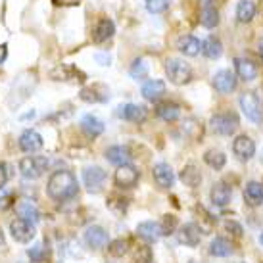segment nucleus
Masks as SVG:
<instances>
[{"instance_id":"obj_38","label":"nucleus","mask_w":263,"mask_h":263,"mask_svg":"<svg viewBox=\"0 0 263 263\" xmlns=\"http://www.w3.org/2000/svg\"><path fill=\"white\" fill-rule=\"evenodd\" d=\"M223 227H225L227 233L233 234L234 238H240L242 234H244V229H242L240 223H236V221H233V219H227L225 223H223Z\"/></svg>"},{"instance_id":"obj_2","label":"nucleus","mask_w":263,"mask_h":263,"mask_svg":"<svg viewBox=\"0 0 263 263\" xmlns=\"http://www.w3.org/2000/svg\"><path fill=\"white\" fill-rule=\"evenodd\" d=\"M165 73L173 85H186L192 79V67L181 58H169L165 62Z\"/></svg>"},{"instance_id":"obj_51","label":"nucleus","mask_w":263,"mask_h":263,"mask_svg":"<svg viewBox=\"0 0 263 263\" xmlns=\"http://www.w3.org/2000/svg\"><path fill=\"white\" fill-rule=\"evenodd\" d=\"M190 263H196V261H190Z\"/></svg>"},{"instance_id":"obj_39","label":"nucleus","mask_w":263,"mask_h":263,"mask_svg":"<svg viewBox=\"0 0 263 263\" xmlns=\"http://www.w3.org/2000/svg\"><path fill=\"white\" fill-rule=\"evenodd\" d=\"M135 261L137 263H152V250L148 246H139L137 254H135Z\"/></svg>"},{"instance_id":"obj_49","label":"nucleus","mask_w":263,"mask_h":263,"mask_svg":"<svg viewBox=\"0 0 263 263\" xmlns=\"http://www.w3.org/2000/svg\"><path fill=\"white\" fill-rule=\"evenodd\" d=\"M259 242H261V244H263V233L259 234Z\"/></svg>"},{"instance_id":"obj_10","label":"nucleus","mask_w":263,"mask_h":263,"mask_svg":"<svg viewBox=\"0 0 263 263\" xmlns=\"http://www.w3.org/2000/svg\"><path fill=\"white\" fill-rule=\"evenodd\" d=\"M177 236H179V242H181V244L194 248V246H198L200 240H202V229H200V225H196V223H184V225L179 229Z\"/></svg>"},{"instance_id":"obj_43","label":"nucleus","mask_w":263,"mask_h":263,"mask_svg":"<svg viewBox=\"0 0 263 263\" xmlns=\"http://www.w3.org/2000/svg\"><path fill=\"white\" fill-rule=\"evenodd\" d=\"M8 181V171H6V165L4 163H0V189L6 184Z\"/></svg>"},{"instance_id":"obj_30","label":"nucleus","mask_w":263,"mask_h":263,"mask_svg":"<svg viewBox=\"0 0 263 263\" xmlns=\"http://www.w3.org/2000/svg\"><path fill=\"white\" fill-rule=\"evenodd\" d=\"M244 198L248 200L250 205H259L263 202V184L257 181L248 183L244 189Z\"/></svg>"},{"instance_id":"obj_21","label":"nucleus","mask_w":263,"mask_h":263,"mask_svg":"<svg viewBox=\"0 0 263 263\" xmlns=\"http://www.w3.org/2000/svg\"><path fill=\"white\" fill-rule=\"evenodd\" d=\"M165 95V83L160 79H152L142 85V96L148 102H158L161 96Z\"/></svg>"},{"instance_id":"obj_7","label":"nucleus","mask_w":263,"mask_h":263,"mask_svg":"<svg viewBox=\"0 0 263 263\" xmlns=\"http://www.w3.org/2000/svg\"><path fill=\"white\" fill-rule=\"evenodd\" d=\"M139 171L135 165L131 163H125V165H119L116 171V175H114V181L119 189H133V186H137L139 183Z\"/></svg>"},{"instance_id":"obj_46","label":"nucleus","mask_w":263,"mask_h":263,"mask_svg":"<svg viewBox=\"0 0 263 263\" xmlns=\"http://www.w3.org/2000/svg\"><path fill=\"white\" fill-rule=\"evenodd\" d=\"M257 50H259V54H261V58H263V39L259 41V44H257Z\"/></svg>"},{"instance_id":"obj_13","label":"nucleus","mask_w":263,"mask_h":263,"mask_svg":"<svg viewBox=\"0 0 263 263\" xmlns=\"http://www.w3.org/2000/svg\"><path fill=\"white\" fill-rule=\"evenodd\" d=\"M152 175L160 189H171L175 183V173H173L169 163H156L152 169Z\"/></svg>"},{"instance_id":"obj_29","label":"nucleus","mask_w":263,"mask_h":263,"mask_svg":"<svg viewBox=\"0 0 263 263\" xmlns=\"http://www.w3.org/2000/svg\"><path fill=\"white\" fill-rule=\"evenodd\" d=\"M257 8L252 0H240L238 6H236V20L240 23H250L256 17Z\"/></svg>"},{"instance_id":"obj_42","label":"nucleus","mask_w":263,"mask_h":263,"mask_svg":"<svg viewBox=\"0 0 263 263\" xmlns=\"http://www.w3.org/2000/svg\"><path fill=\"white\" fill-rule=\"evenodd\" d=\"M54 6H79L81 0H52Z\"/></svg>"},{"instance_id":"obj_18","label":"nucleus","mask_w":263,"mask_h":263,"mask_svg":"<svg viewBox=\"0 0 263 263\" xmlns=\"http://www.w3.org/2000/svg\"><path fill=\"white\" fill-rule=\"evenodd\" d=\"M234 69H236V75L238 79H242L244 83H250V81L257 79V67L254 62H250L246 58H234Z\"/></svg>"},{"instance_id":"obj_50","label":"nucleus","mask_w":263,"mask_h":263,"mask_svg":"<svg viewBox=\"0 0 263 263\" xmlns=\"http://www.w3.org/2000/svg\"><path fill=\"white\" fill-rule=\"evenodd\" d=\"M259 12H261V15H263V2H261V6H259Z\"/></svg>"},{"instance_id":"obj_41","label":"nucleus","mask_w":263,"mask_h":263,"mask_svg":"<svg viewBox=\"0 0 263 263\" xmlns=\"http://www.w3.org/2000/svg\"><path fill=\"white\" fill-rule=\"evenodd\" d=\"M12 204H14L12 194H0V210H8Z\"/></svg>"},{"instance_id":"obj_19","label":"nucleus","mask_w":263,"mask_h":263,"mask_svg":"<svg viewBox=\"0 0 263 263\" xmlns=\"http://www.w3.org/2000/svg\"><path fill=\"white\" fill-rule=\"evenodd\" d=\"M137 234H139L144 242H156V240H160V236H163V234H161L160 223H156V221H142V223H139Z\"/></svg>"},{"instance_id":"obj_12","label":"nucleus","mask_w":263,"mask_h":263,"mask_svg":"<svg viewBox=\"0 0 263 263\" xmlns=\"http://www.w3.org/2000/svg\"><path fill=\"white\" fill-rule=\"evenodd\" d=\"M81 100H85V102H108L110 100V88L100 85V83H95V85H90V87H85L81 90Z\"/></svg>"},{"instance_id":"obj_3","label":"nucleus","mask_w":263,"mask_h":263,"mask_svg":"<svg viewBox=\"0 0 263 263\" xmlns=\"http://www.w3.org/2000/svg\"><path fill=\"white\" fill-rule=\"evenodd\" d=\"M238 116L233 114V111H223V114H215V116L210 119V127L215 135H223V137H229L233 135L236 129H238Z\"/></svg>"},{"instance_id":"obj_35","label":"nucleus","mask_w":263,"mask_h":263,"mask_svg":"<svg viewBox=\"0 0 263 263\" xmlns=\"http://www.w3.org/2000/svg\"><path fill=\"white\" fill-rule=\"evenodd\" d=\"M129 246H131V242L127 240V238H117V240L110 242L108 252H110L111 256H116V257H123L125 254L129 252Z\"/></svg>"},{"instance_id":"obj_34","label":"nucleus","mask_w":263,"mask_h":263,"mask_svg":"<svg viewBox=\"0 0 263 263\" xmlns=\"http://www.w3.org/2000/svg\"><path fill=\"white\" fill-rule=\"evenodd\" d=\"M148 64H146V60H142V58H137L135 62L131 64V69H129V75H131L133 79H137V81H142V79H146L148 77Z\"/></svg>"},{"instance_id":"obj_40","label":"nucleus","mask_w":263,"mask_h":263,"mask_svg":"<svg viewBox=\"0 0 263 263\" xmlns=\"http://www.w3.org/2000/svg\"><path fill=\"white\" fill-rule=\"evenodd\" d=\"M29 257H31V261H43L44 259V248H43V244H35L33 248H29Z\"/></svg>"},{"instance_id":"obj_45","label":"nucleus","mask_w":263,"mask_h":263,"mask_svg":"<svg viewBox=\"0 0 263 263\" xmlns=\"http://www.w3.org/2000/svg\"><path fill=\"white\" fill-rule=\"evenodd\" d=\"M6 58H8V44L4 43V44H0V66L6 62Z\"/></svg>"},{"instance_id":"obj_44","label":"nucleus","mask_w":263,"mask_h":263,"mask_svg":"<svg viewBox=\"0 0 263 263\" xmlns=\"http://www.w3.org/2000/svg\"><path fill=\"white\" fill-rule=\"evenodd\" d=\"M110 54H96V62H100V66H110Z\"/></svg>"},{"instance_id":"obj_23","label":"nucleus","mask_w":263,"mask_h":263,"mask_svg":"<svg viewBox=\"0 0 263 263\" xmlns=\"http://www.w3.org/2000/svg\"><path fill=\"white\" fill-rule=\"evenodd\" d=\"M177 48L184 56H198V52L202 50V43L194 35H183L177 39Z\"/></svg>"},{"instance_id":"obj_4","label":"nucleus","mask_w":263,"mask_h":263,"mask_svg":"<svg viewBox=\"0 0 263 263\" xmlns=\"http://www.w3.org/2000/svg\"><path fill=\"white\" fill-rule=\"evenodd\" d=\"M48 167V160L44 156H25L20 160V173L25 179H39Z\"/></svg>"},{"instance_id":"obj_20","label":"nucleus","mask_w":263,"mask_h":263,"mask_svg":"<svg viewBox=\"0 0 263 263\" xmlns=\"http://www.w3.org/2000/svg\"><path fill=\"white\" fill-rule=\"evenodd\" d=\"M210 198H212V202L215 205L225 208L231 202V198H233V190H231V186H227L225 183H215L212 186V190H210Z\"/></svg>"},{"instance_id":"obj_47","label":"nucleus","mask_w":263,"mask_h":263,"mask_svg":"<svg viewBox=\"0 0 263 263\" xmlns=\"http://www.w3.org/2000/svg\"><path fill=\"white\" fill-rule=\"evenodd\" d=\"M0 246H4V236H2V231H0Z\"/></svg>"},{"instance_id":"obj_16","label":"nucleus","mask_w":263,"mask_h":263,"mask_svg":"<svg viewBox=\"0 0 263 263\" xmlns=\"http://www.w3.org/2000/svg\"><path fill=\"white\" fill-rule=\"evenodd\" d=\"M114 33H116V23L108 20V17H102V20H98L96 25L92 27V41L96 44H102L106 43L108 39L114 37Z\"/></svg>"},{"instance_id":"obj_31","label":"nucleus","mask_w":263,"mask_h":263,"mask_svg":"<svg viewBox=\"0 0 263 263\" xmlns=\"http://www.w3.org/2000/svg\"><path fill=\"white\" fill-rule=\"evenodd\" d=\"M210 254L215 257H227L233 254V244L225 238H213L212 244H210Z\"/></svg>"},{"instance_id":"obj_25","label":"nucleus","mask_w":263,"mask_h":263,"mask_svg":"<svg viewBox=\"0 0 263 263\" xmlns=\"http://www.w3.org/2000/svg\"><path fill=\"white\" fill-rule=\"evenodd\" d=\"M15 212H17V215H20V219L27 221V223H31V225L39 223V219H41L39 210L31 204V202H27V200H23V202H20V204L15 205Z\"/></svg>"},{"instance_id":"obj_26","label":"nucleus","mask_w":263,"mask_h":263,"mask_svg":"<svg viewBox=\"0 0 263 263\" xmlns=\"http://www.w3.org/2000/svg\"><path fill=\"white\" fill-rule=\"evenodd\" d=\"M156 116L160 117V119H163V121L171 123V121L179 119V116H181V108H179L175 102H161L156 106Z\"/></svg>"},{"instance_id":"obj_14","label":"nucleus","mask_w":263,"mask_h":263,"mask_svg":"<svg viewBox=\"0 0 263 263\" xmlns=\"http://www.w3.org/2000/svg\"><path fill=\"white\" fill-rule=\"evenodd\" d=\"M17 144H20V148H22L25 154H35L43 148L44 142H43V137H41L37 131L27 129V131L22 133V137H20V140H17Z\"/></svg>"},{"instance_id":"obj_6","label":"nucleus","mask_w":263,"mask_h":263,"mask_svg":"<svg viewBox=\"0 0 263 263\" xmlns=\"http://www.w3.org/2000/svg\"><path fill=\"white\" fill-rule=\"evenodd\" d=\"M83 183L87 186L88 192H100L106 183V171L98 165H90V167L83 169Z\"/></svg>"},{"instance_id":"obj_11","label":"nucleus","mask_w":263,"mask_h":263,"mask_svg":"<svg viewBox=\"0 0 263 263\" xmlns=\"http://www.w3.org/2000/svg\"><path fill=\"white\" fill-rule=\"evenodd\" d=\"M233 152H234V156H238L242 161H248L256 156V142L250 139V137H246V135H240V137L234 139Z\"/></svg>"},{"instance_id":"obj_9","label":"nucleus","mask_w":263,"mask_h":263,"mask_svg":"<svg viewBox=\"0 0 263 263\" xmlns=\"http://www.w3.org/2000/svg\"><path fill=\"white\" fill-rule=\"evenodd\" d=\"M213 87L221 95H231L236 88V75L231 69H221L213 75Z\"/></svg>"},{"instance_id":"obj_28","label":"nucleus","mask_w":263,"mask_h":263,"mask_svg":"<svg viewBox=\"0 0 263 263\" xmlns=\"http://www.w3.org/2000/svg\"><path fill=\"white\" fill-rule=\"evenodd\" d=\"M202 54L210 60L221 58V54H223V44H221L219 39L215 37V35H210V37L205 39L204 43H202Z\"/></svg>"},{"instance_id":"obj_24","label":"nucleus","mask_w":263,"mask_h":263,"mask_svg":"<svg viewBox=\"0 0 263 263\" xmlns=\"http://www.w3.org/2000/svg\"><path fill=\"white\" fill-rule=\"evenodd\" d=\"M106 160L119 167V165L129 163V160H131V152H129V148L127 146H110L108 150H106Z\"/></svg>"},{"instance_id":"obj_48","label":"nucleus","mask_w":263,"mask_h":263,"mask_svg":"<svg viewBox=\"0 0 263 263\" xmlns=\"http://www.w3.org/2000/svg\"><path fill=\"white\" fill-rule=\"evenodd\" d=\"M200 2H204L205 6H210V2H212V0H200Z\"/></svg>"},{"instance_id":"obj_1","label":"nucleus","mask_w":263,"mask_h":263,"mask_svg":"<svg viewBox=\"0 0 263 263\" xmlns=\"http://www.w3.org/2000/svg\"><path fill=\"white\" fill-rule=\"evenodd\" d=\"M77 190H79V184H77V177L67 171V169H60V171H54L48 179V184H46V192L52 200L56 202H66V200H71V198L77 196Z\"/></svg>"},{"instance_id":"obj_27","label":"nucleus","mask_w":263,"mask_h":263,"mask_svg":"<svg viewBox=\"0 0 263 263\" xmlns=\"http://www.w3.org/2000/svg\"><path fill=\"white\" fill-rule=\"evenodd\" d=\"M181 181H183L184 186H189V189H196V186H200V183H202V173H200V169L196 167V165H184L183 171H181Z\"/></svg>"},{"instance_id":"obj_36","label":"nucleus","mask_w":263,"mask_h":263,"mask_svg":"<svg viewBox=\"0 0 263 263\" xmlns=\"http://www.w3.org/2000/svg\"><path fill=\"white\" fill-rule=\"evenodd\" d=\"M169 8V0H146V10L150 14H163Z\"/></svg>"},{"instance_id":"obj_37","label":"nucleus","mask_w":263,"mask_h":263,"mask_svg":"<svg viewBox=\"0 0 263 263\" xmlns=\"http://www.w3.org/2000/svg\"><path fill=\"white\" fill-rule=\"evenodd\" d=\"M160 227H161V234H173L177 229V217L175 215H163Z\"/></svg>"},{"instance_id":"obj_8","label":"nucleus","mask_w":263,"mask_h":263,"mask_svg":"<svg viewBox=\"0 0 263 263\" xmlns=\"http://www.w3.org/2000/svg\"><path fill=\"white\" fill-rule=\"evenodd\" d=\"M10 233H12V236H14L15 242H22V244H27V242H31L33 238H35V227L31 225V223H27V221L23 219H14L12 223H10Z\"/></svg>"},{"instance_id":"obj_5","label":"nucleus","mask_w":263,"mask_h":263,"mask_svg":"<svg viewBox=\"0 0 263 263\" xmlns=\"http://www.w3.org/2000/svg\"><path fill=\"white\" fill-rule=\"evenodd\" d=\"M240 110L242 114L248 117L250 121L254 123H261L263 121V110H261V102L254 92H244L240 95Z\"/></svg>"},{"instance_id":"obj_22","label":"nucleus","mask_w":263,"mask_h":263,"mask_svg":"<svg viewBox=\"0 0 263 263\" xmlns=\"http://www.w3.org/2000/svg\"><path fill=\"white\" fill-rule=\"evenodd\" d=\"M81 131L85 133L87 137H92V139H95V137H98V135L104 133V123L96 116L87 114V116L81 117Z\"/></svg>"},{"instance_id":"obj_17","label":"nucleus","mask_w":263,"mask_h":263,"mask_svg":"<svg viewBox=\"0 0 263 263\" xmlns=\"http://www.w3.org/2000/svg\"><path fill=\"white\" fill-rule=\"evenodd\" d=\"M117 110H119L117 116L131 123H142L146 119V108L139 106V104H125V106H119Z\"/></svg>"},{"instance_id":"obj_32","label":"nucleus","mask_w":263,"mask_h":263,"mask_svg":"<svg viewBox=\"0 0 263 263\" xmlns=\"http://www.w3.org/2000/svg\"><path fill=\"white\" fill-rule=\"evenodd\" d=\"M204 161L210 167L215 169V171H219V169L225 167L227 156L223 152H219V150H208V152L204 154Z\"/></svg>"},{"instance_id":"obj_15","label":"nucleus","mask_w":263,"mask_h":263,"mask_svg":"<svg viewBox=\"0 0 263 263\" xmlns=\"http://www.w3.org/2000/svg\"><path fill=\"white\" fill-rule=\"evenodd\" d=\"M83 238H85V242H87L90 248H104V246L108 244V233H106V229L100 225L87 227Z\"/></svg>"},{"instance_id":"obj_33","label":"nucleus","mask_w":263,"mask_h":263,"mask_svg":"<svg viewBox=\"0 0 263 263\" xmlns=\"http://www.w3.org/2000/svg\"><path fill=\"white\" fill-rule=\"evenodd\" d=\"M200 22H202V25H204V27H208V29H213V27H217V25H219V12H217L215 8H212V6H205L204 10H202Z\"/></svg>"}]
</instances>
